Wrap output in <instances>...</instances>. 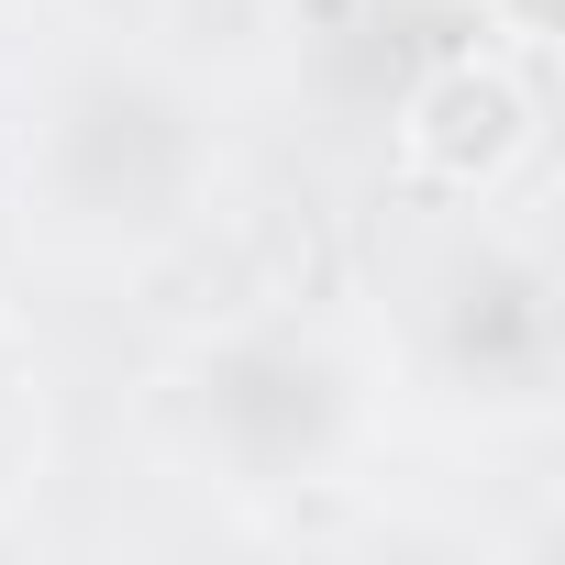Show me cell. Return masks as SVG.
<instances>
[{"mask_svg":"<svg viewBox=\"0 0 565 565\" xmlns=\"http://www.w3.org/2000/svg\"><path fill=\"white\" fill-rule=\"evenodd\" d=\"M532 134H543V100H532V78L510 56H444L399 100V167L422 189H455V200L510 189L521 156H532Z\"/></svg>","mask_w":565,"mask_h":565,"instance_id":"obj_3","label":"cell"},{"mask_svg":"<svg viewBox=\"0 0 565 565\" xmlns=\"http://www.w3.org/2000/svg\"><path fill=\"white\" fill-rule=\"evenodd\" d=\"M444 366L488 399H543L554 377V289H543V266L532 255H477L455 266V289H444Z\"/></svg>","mask_w":565,"mask_h":565,"instance_id":"obj_4","label":"cell"},{"mask_svg":"<svg viewBox=\"0 0 565 565\" xmlns=\"http://www.w3.org/2000/svg\"><path fill=\"white\" fill-rule=\"evenodd\" d=\"M488 23H499L521 56H543V45H554V23H565V0H488Z\"/></svg>","mask_w":565,"mask_h":565,"instance_id":"obj_5","label":"cell"},{"mask_svg":"<svg viewBox=\"0 0 565 565\" xmlns=\"http://www.w3.org/2000/svg\"><path fill=\"white\" fill-rule=\"evenodd\" d=\"M23 200L78 255H156V244H178L200 222V200H211V122H200L189 78H167L145 56L67 67L45 122H34Z\"/></svg>","mask_w":565,"mask_h":565,"instance_id":"obj_1","label":"cell"},{"mask_svg":"<svg viewBox=\"0 0 565 565\" xmlns=\"http://www.w3.org/2000/svg\"><path fill=\"white\" fill-rule=\"evenodd\" d=\"M178 411H189V444L233 477V488H311L344 466L355 422H366V388H355V355L311 322H244L222 344L189 355L178 377Z\"/></svg>","mask_w":565,"mask_h":565,"instance_id":"obj_2","label":"cell"}]
</instances>
